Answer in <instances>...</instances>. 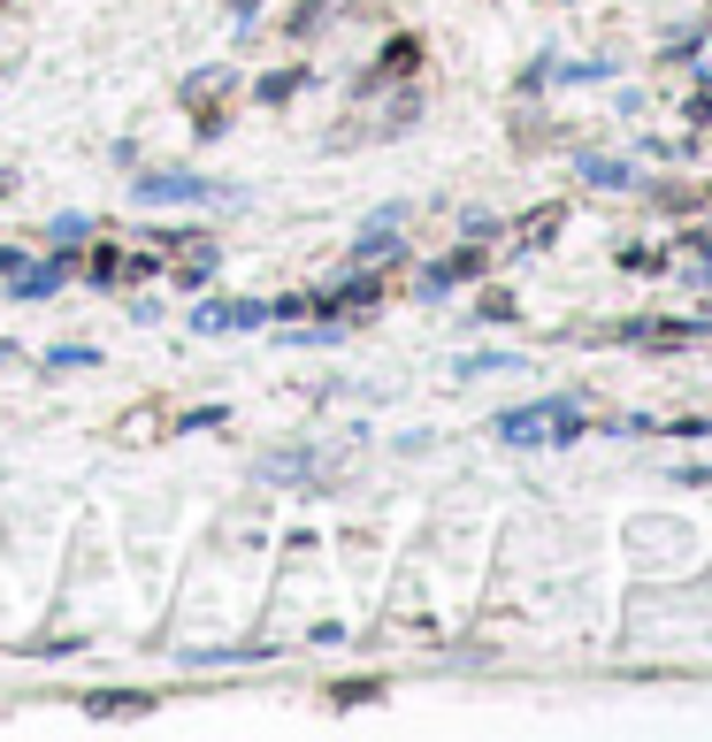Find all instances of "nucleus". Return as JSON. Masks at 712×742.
<instances>
[{"label": "nucleus", "instance_id": "obj_13", "mask_svg": "<svg viewBox=\"0 0 712 742\" xmlns=\"http://www.w3.org/2000/svg\"><path fill=\"white\" fill-rule=\"evenodd\" d=\"M559 215H567V207H544V215H536V222H529V245H544V238L559 230Z\"/></svg>", "mask_w": 712, "mask_h": 742}, {"label": "nucleus", "instance_id": "obj_11", "mask_svg": "<svg viewBox=\"0 0 712 742\" xmlns=\"http://www.w3.org/2000/svg\"><path fill=\"white\" fill-rule=\"evenodd\" d=\"M92 284H123V253L116 245H92Z\"/></svg>", "mask_w": 712, "mask_h": 742}, {"label": "nucleus", "instance_id": "obj_5", "mask_svg": "<svg viewBox=\"0 0 712 742\" xmlns=\"http://www.w3.org/2000/svg\"><path fill=\"white\" fill-rule=\"evenodd\" d=\"M375 292H383L375 276H346L338 292H322V314H330V329H338V314H360V306H375Z\"/></svg>", "mask_w": 712, "mask_h": 742}, {"label": "nucleus", "instance_id": "obj_14", "mask_svg": "<svg viewBox=\"0 0 712 742\" xmlns=\"http://www.w3.org/2000/svg\"><path fill=\"white\" fill-rule=\"evenodd\" d=\"M0 192H8V176H0Z\"/></svg>", "mask_w": 712, "mask_h": 742}, {"label": "nucleus", "instance_id": "obj_12", "mask_svg": "<svg viewBox=\"0 0 712 742\" xmlns=\"http://www.w3.org/2000/svg\"><path fill=\"white\" fill-rule=\"evenodd\" d=\"M582 176H590V184H628V168H621V161H582Z\"/></svg>", "mask_w": 712, "mask_h": 742}, {"label": "nucleus", "instance_id": "obj_9", "mask_svg": "<svg viewBox=\"0 0 712 742\" xmlns=\"http://www.w3.org/2000/svg\"><path fill=\"white\" fill-rule=\"evenodd\" d=\"M682 284H705L712 292V238H690V245H682Z\"/></svg>", "mask_w": 712, "mask_h": 742}, {"label": "nucleus", "instance_id": "obj_10", "mask_svg": "<svg viewBox=\"0 0 712 742\" xmlns=\"http://www.w3.org/2000/svg\"><path fill=\"white\" fill-rule=\"evenodd\" d=\"M292 92H307V69H276V77H261V100H269V108H284Z\"/></svg>", "mask_w": 712, "mask_h": 742}, {"label": "nucleus", "instance_id": "obj_2", "mask_svg": "<svg viewBox=\"0 0 712 742\" xmlns=\"http://www.w3.org/2000/svg\"><path fill=\"white\" fill-rule=\"evenodd\" d=\"M139 199H146V207H177V199H230V192H222V184H207V176L162 168V176H139Z\"/></svg>", "mask_w": 712, "mask_h": 742}, {"label": "nucleus", "instance_id": "obj_6", "mask_svg": "<svg viewBox=\"0 0 712 742\" xmlns=\"http://www.w3.org/2000/svg\"><path fill=\"white\" fill-rule=\"evenodd\" d=\"M468 276H475V245L452 253V261H437V269H421V292L437 298V292H452V284H468Z\"/></svg>", "mask_w": 712, "mask_h": 742}, {"label": "nucleus", "instance_id": "obj_8", "mask_svg": "<svg viewBox=\"0 0 712 742\" xmlns=\"http://www.w3.org/2000/svg\"><path fill=\"white\" fill-rule=\"evenodd\" d=\"M330 15H338V0H299V8L284 15V39H315Z\"/></svg>", "mask_w": 712, "mask_h": 742}, {"label": "nucleus", "instance_id": "obj_7", "mask_svg": "<svg viewBox=\"0 0 712 742\" xmlns=\"http://www.w3.org/2000/svg\"><path fill=\"white\" fill-rule=\"evenodd\" d=\"M383 697V681L375 674H353V681H330V712H360V705H375Z\"/></svg>", "mask_w": 712, "mask_h": 742}, {"label": "nucleus", "instance_id": "obj_4", "mask_svg": "<svg viewBox=\"0 0 712 742\" xmlns=\"http://www.w3.org/2000/svg\"><path fill=\"white\" fill-rule=\"evenodd\" d=\"M154 705H162V697H146V689H85V697H77L85 720H146Z\"/></svg>", "mask_w": 712, "mask_h": 742}, {"label": "nucleus", "instance_id": "obj_1", "mask_svg": "<svg viewBox=\"0 0 712 742\" xmlns=\"http://www.w3.org/2000/svg\"><path fill=\"white\" fill-rule=\"evenodd\" d=\"M582 429V414L567 399H544V406H522V414H499V437L506 445H567Z\"/></svg>", "mask_w": 712, "mask_h": 742}, {"label": "nucleus", "instance_id": "obj_3", "mask_svg": "<svg viewBox=\"0 0 712 742\" xmlns=\"http://www.w3.org/2000/svg\"><path fill=\"white\" fill-rule=\"evenodd\" d=\"M269 321V306L261 298H207L199 314H191V329L199 337H222V329H261Z\"/></svg>", "mask_w": 712, "mask_h": 742}]
</instances>
